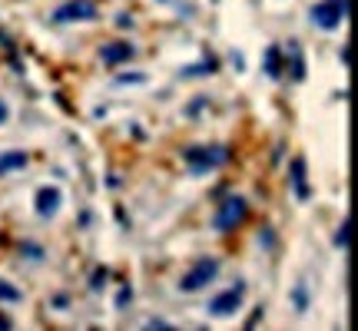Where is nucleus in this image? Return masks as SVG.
<instances>
[{"label": "nucleus", "mask_w": 358, "mask_h": 331, "mask_svg": "<svg viewBox=\"0 0 358 331\" xmlns=\"http://www.w3.org/2000/svg\"><path fill=\"white\" fill-rule=\"evenodd\" d=\"M182 159H186L189 169L199 176V172H213V169H219V166L229 159V149H222V146H189V149L182 153Z\"/></svg>", "instance_id": "obj_1"}, {"label": "nucleus", "mask_w": 358, "mask_h": 331, "mask_svg": "<svg viewBox=\"0 0 358 331\" xmlns=\"http://www.w3.org/2000/svg\"><path fill=\"white\" fill-rule=\"evenodd\" d=\"M245 212H249V205H245L243 196H226L222 199V205L216 209V216H213V226H216V232H232L243 226Z\"/></svg>", "instance_id": "obj_2"}, {"label": "nucleus", "mask_w": 358, "mask_h": 331, "mask_svg": "<svg viewBox=\"0 0 358 331\" xmlns=\"http://www.w3.org/2000/svg\"><path fill=\"white\" fill-rule=\"evenodd\" d=\"M345 17H348V0H319L312 7V13H308V20L322 27V30H335Z\"/></svg>", "instance_id": "obj_3"}, {"label": "nucleus", "mask_w": 358, "mask_h": 331, "mask_svg": "<svg viewBox=\"0 0 358 331\" xmlns=\"http://www.w3.org/2000/svg\"><path fill=\"white\" fill-rule=\"evenodd\" d=\"M243 295H245V281H236L232 288H226V292H219L209 305H206V311H209V318H229V315H236V308L243 305Z\"/></svg>", "instance_id": "obj_4"}, {"label": "nucleus", "mask_w": 358, "mask_h": 331, "mask_svg": "<svg viewBox=\"0 0 358 331\" xmlns=\"http://www.w3.org/2000/svg\"><path fill=\"white\" fill-rule=\"evenodd\" d=\"M216 275H219V262H216V258H199V262H196V265H192L189 272L179 279V288H182V292H199V288H206V285L216 279Z\"/></svg>", "instance_id": "obj_5"}, {"label": "nucleus", "mask_w": 358, "mask_h": 331, "mask_svg": "<svg viewBox=\"0 0 358 331\" xmlns=\"http://www.w3.org/2000/svg\"><path fill=\"white\" fill-rule=\"evenodd\" d=\"M133 57H136V50H133V43H127V40H110V43H103L100 47V60L106 66L129 64Z\"/></svg>", "instance_id": "obj_6"}, {"label": "nucleus", "mask_w": 358, "mask_h": 331, "mask_svg": "<svg viewBox=\"0 0 358 331\" xmlns=\"http://www.w3.org/2000/svg\"><path fill=\"white\" fill-rule=\"evenodd\" d=\"M96 17V7L90 3V0H70V3H64L60 10L53 13V20L57 24H70V20H93Z\"/></svg>", "instance_id": "obj_7"}, {"label": "nucleus", "mask_w": 358, "mask_h": 331, "mask_svg": "<svg viewBox=\"0 0 358 331\" xmlns=\"http://www.w3.org/2000/svg\"><path fill=\"white\" fill-rule=\"evenodd\" d=\"M60 203H64V199H60V189H40L37 192V212L43 219L57 216V212H60Z\"/></svg>", "instance_id": "obj_8"}, {"label": "nucleus", "mask_w": 358, "mask_h": 331, "mask_svg": "<svg viewBox=\"0 0 358 331\" xmlns=\"http://www.w3.org/2000/svg\"><path fill=\"white\" fill-rule=\"evenodd\" d=\"M289 176H292V189H295V199H308V182H306V159L302 156H295L292 159V169H289Z\"/></svg>", "instance_id": "obj_9"}, {"label": "nucleus", "mask_w": 358, "mask_h": 331, "mask_svg": "<svg viewBox=\"0 0 358 331\" xmlns=\"http://www.w3.org/2000/svg\"><path fill=\"white\" fill-rule=\"evenodd\" d=\"M27 166V153H3L0 156V176L3 172H17Z\"/></svg>", "instance_id": "obj_10"}, {"label": "nucleus", "mask_w": 358, "mask_h": 331, "mask_svg": "<svg viewBox=\"0 0 358 331\" xmlns=\"http://www.w3.org/2000/svg\"><path fill=\"white\" fill-rule=\"evenodd\" d=\"M266 73H268V77H279V73H282V53H279V47H268V53H266Z\"/></svg>", "instance_id": "obj_11"}, {"label": "nucleus", "mask_w": 358, "mask_h": 331, "mask_svg": "<svg viewBox=\"0 0 358 331\" xmlns=\"http://www.w3.org/2000/svg\"><path fill=\"white\" fill-rule=\"evenodd\" d=\"M335 249H342V252L348 249V219H342V226L335 232Z\"/></svg>", "instance_id": "obj_12"}, {"label": "nucleus", "mask_w": 358, "mask_h": 331, "mask_svg": "<svg viewBox=\"0 0 358 331\" xmlns=\"http://www.w3.org/2000/svg\"><path fill=\"white\" fill-rule=\"evenodd\" d=\"M295 308H299V311H306V308H308V292H306V281H299V285H295Z\"/></svg>", "instance_id": "obj_13"}, {"label": "nucleus", "mask_w": 358, "mask_h": 331, "mask_svg": "<svg viewBox=\"0 0 358 331\" xmlns=\"http://www.w3.org/2000/svg\"><path fill=\"white\" fill-rule=\"evenodd\" d=\"M0 298H7V302H20V292H17L13 285H7V281H0Z\"/></svg>", "instance_id": "obj_14"}, {"label": "nucleus", "mask_w": 358, "mask_h": 331, "mask_svg": "<svg viewBox=\"0 0 358 331\" xmlns=\"http://www.w3.org/2000/svg\"><path fill=\"white\" fill-rule=\"evenodd\" d=\"M143 80H146L143 73H129V77H120L116 83H143Z\"/></svg>", "instance_id": "obj_15"}, {"label": "nucleus", "mask_w": 358, "mask_h": 331, "mask_svg": "<svg viewBox=\"0 0 358 331\" xmlns=\"http://www.w3.org/2000/svg\"><path fill=\"white\" fill-rule=\"evenodd\" d=\"M129 298H133V292H129V288H123V292H120V305H127Z\"/></svg>", "instance_id": "obj_16"}, {"label": "nucleus", "mask_w": 358, "mask_h": 331, "mask_svg": "<svg viewBox=\"0 0 358 331\" xmlns=\"http://www.w3.org/2000/svg\"><path fill=\"white\" fill-rule=\"evenodd\" d=\"M7 116H10V110H7V103L0 100V123H3V119H7Z\"/></svg>", "instance_id": "obj_17"}, {"label": "nucleus", "mask_w": 358, "mask_h": 331, "mask_svg": "<svg viewBox=\"0 0 358 331\" xmlns=\"http://www.w3.org/2000/svg\"><path fill=\"white\" fill-rule=\"evenodd\" d=\"M0 328H10V321L3 318V315H0Z\"/></svg>", "instance_id": "obj_18"}]
</instances>
